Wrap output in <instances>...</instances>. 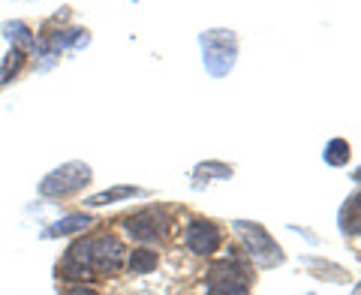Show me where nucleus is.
<instances>
[{
    "mask_svg": "<svg viewBox=\"0 0 361 295\" xmlns=\"http://www.w3.org/2000/svg\"><path fill=\"white\" fill-rule=\"evenodd\" d=\"M349 154H353V148H349V142L346 139H331L329 145H325V163L329 166H343V163H349Z\"/></svg>",
    "mask_w": 361,
    "mask_h": 295,
    "instance_id": "obj_15",
    "label": "nucleus"
},
{
    "mask_svg": "<svg viewBox=\"0 0 361 295\" xmlns=\"http://www.w3.org/2000/svg\"><path fill=\"white\" fill-rule=\"evenodd\" d=\"M353 178H355V181H361V166L355 169V175H353Z\"/></svg>",
    "mask_w": 361,
    "mask_h": 295,
    "instance_id": "obj_17",
    "label": "nucleus"
},
{
    "mask_svg": "<svg viewBox=\"0 0 361 295\" xmlns=\"http://www.w3.org/2000/svg\"><path fill=\"white\" fill-rule=\"evenodd\" d=\"M4 37L13 42V49H18V52L37 49V40H33V33H30V28L25 25V21H6V25H4Z\"/></svg>",
    "mask_w": 361,
    "mask_h": 295,
    "instance_id": "obj_11",
    "label": "nucleus"
},
{
    "mask_svg": "<svg viewBox=\"0 0 361 295\" xmlns=\"http://www.w3.org/2000/svg\"><path fill=\"white\" fill-rule=\"evenodd\" d=\"M235 232L241 235V241L247 247V253L253 256V263L256 265H262V268H271V265H280L283 263V253H280V247L274 244V238L268 235L265 226H259V223H247V220H235Z\"/></svg>",
    "mask_w": 361,
    "mask_h": 295,
    "instance_id": "obj_3",
    "label": "nucleus"
},
{
    "mask_svg": "<svg viewBox=\"0 0 361 295\" xmlns=\"http://www.w3.org/2000/svg\"><path fill=\"white\" fill-rule=\"evenodd\" d=\"M166 226H169V220L163 217V211H157V208H145L139 214H133V217H127V232L142 244L163 241Z\"/></svg>",
    "mask_w": 361,
    "mask_h": 295,
    "instance_id": "obj_6",
    "label": "nucleus"
},
{
    "mask_svg": "<svg viewBox=\"0 0 361 295\" xmlns=\"http://www.w3.org/2000/svg\"><path fill=\"white\" fill-rule=\"evenodd\" d=\"M205 295H250V277L247 268L235 259L217 263L208 275V292Z\"/></svg>",
    "mask_w": 361,
    "mask_h": 295,
    "instance_id": "obj_5",
    "label": "nucleus"
},
{
    "mask_svg": "<svg viewBox=\"0 0 361 295\" xmlns=\"http://www.w3.org/2000/svg\"><path fill=\"white\" fill-rule=\"evenodd\" d=\"M337 223H341L343 235H358L361 232V193H355V196H349L343 202L341 214H337Z\"/></svg>",
    "mask_w": 361,
    "mask_h": 295,
    "instance_id": "obj_9",
    "label": "nucleus"
},
{
    "mask_svg": "<svg viewBox=\"0 0 361 295\" xmlns=\"http://www.w3.org/2000/svg\"><path fill=\"white\" fill-rule=\"evenodd\" d=\"M90 181V166L87 163H63L61 169L49 172L39 181V193L49 199H61V196H70V193H78Z\"/></svg>",
    "mask_w": 361,
    "mask_h": 295,
    "instance_id": "obj_4",
    "label": "nucleus"
},
{
    "mask_svg": "<svg viewBox=\"0 0 361 295\" xmlns=\"http://www.w3.org/2000/svg\"><path fill=\"white\" fill-rule=\"evenodd\" d=\"M61 295H99L94 287H85V283H73V287H63Z\"/></svg>",
    "mask_w": 361,
    "mask_h": 295,
    "instance_id": "obj_16",
    "label": "nucleus"
},
{
    "mask_svg": "<svg viewBox=\"0 0 361 295\" xmlns=\"http://www.w3.org/2000/svg\"><path fill=\"white\" fill-rule=\"evenodd\" d=\"M90 223H94V217H90V214H66L63 220L51 223L49 229L42 232V238H63V235H75V232L87 229Z\"/></svg>",
    "mask_w": 361,
    "mask_h": 295,
    "instance_id": "obj_8",
    "label": "nucleus"
},
{
    "mask_svg": "<svg viewBox=\"0 0 361 295\" xmlns=\"http://www.w3.org/2000/svg\"><path fill=\"white\" fill-rule=\"evenodd\" d=\"M353 295H361V283H358V287H355V292Z\"/></svg>",
    "mask_w": 361,
    "mask_h": 295,
    "instance_id": "obj_18",
    "label": "nucleus"
},
{
    "mask_svg": "<svg viewBox=\"0 0 361 295\" xmlns=\"http://www.w3.org/2000/svg\"><path fill=\"white\" fill-rule=\"evenodd\" d=\"M199 45L208 76L223 78L232 73L235 58H238V40H235L232 30H205L199 37Z\"/></svg>",
    "mask_w": 361,
    "mask_h": 295,
    "instance_id": "obj_2",
    "label": "nucleus"
},
{
    "mask_svg": "<svg viewBox=\"0 0 361 295\" xmlns=\"http://www.w3.org/2000/svg\"><path fill=\"white\" fill-rule=\"evenodd\" d=\"M121 263H123V244L115 235H90V238H78L66 251V256L58 265V275L66 280L85 283L94 277L118 275Z\"/></svg>",
    "mask_w": 361,
    "mask_h": 295,
    "instance_id": "obj_1",
    "label": "nucleus"
},
{
    "mask_svg": "<svg viewBox=\"0 0 361 295\" xmlns=\"http://www.w3.org/2000/svg\"><path fill=\"white\" fill-rule=\"evenodd\" d=\"M133 196H145L142 187H111V190H103V193H94L90 199H85V205L90 208H99V205H111V202H121V199H133Z\"/></svg>",
    "mask_w": 361,
    "mask_h": 295,
    "instance_id": "obj_10",
    "label": "nucleus"
},
{
    "mask_svg": "<svg viewBox=\"0 0 361 295\" xmlns=\"http://www.w3.org/2000/svg\"><path fill=\"white\" fill-rule=\"evenodd\" d=\"M193 184L202 187V181H226V178H232V166H226V163H217V160H208V163H199L196 166V172H193Z\"/></svg>",
    "mask_w": 361,
    "mask_h": 295,
    "instance_id": "obj_12",
    "label": "nucleus"
},
{
    "mask_svg": "<svg viewBox=\"0 0 361 295\" xmlns=\"http://www.w3.org/2000/svg\"><path fill=\"white\" fill-rule=\"evenodd\" d=\"M157 251H148V247H139V251L130 253V275H151L157 268Z\"/></svg>",
    "mask_w": 361,
    "mask_h": 295,
    "instance_id": "obj_13",
    "label": "nucleus"
},
{
    "mask_svg": "<svg viewBox=\"0 0 361 295\" xmlns=\"http://www.w3.org/2000/svg\"><path fill=\"white\" fill-rule=\"evenodd\" d=\"M21 66H25V52L9 49V54L0 61V88H4L6 82H13V78L21 73Z\"/></svg>",
    "mask_w": 361,
    "mask_h": 295,
    "instance_id": "obj_14",
    "label": "nucleus"
},
{
    "mask_svg": "<svg viewBox=\"0 0 361 295\" xmlns=\"http://www.w3.org/2000/svg\"><path fill=\"white\" fill-rule=\"evenodd\" d=\"M184 241L187 247L193 251L196 256H211L214 251H220V229H217V223H211V220H193L187 226V235H184Z\"/></svg>",
    "mask_w": 361,
    "mask_h": 295,
    "instance_id": "obj_7",
    "label": "nucleus"
}]
</instances>
